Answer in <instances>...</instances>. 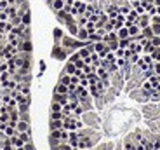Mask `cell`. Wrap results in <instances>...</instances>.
<instances>
[{
	"label": "cell",
	"mask_w": 160,
	"mask_h": 150,
	"mask_svg": "<svg viewBox=\"0 0 160 150\" xmlns=\"http://www.w3.org/2000/svg\"><path fill=\"white\" fill-rule=\"evenodd\" d=\"M87 80H89V86H91V84H98L101 79L98 77L96 72H92V74H87Z\"/></svg>",
	"instance_id": "cell-10"
},
{
	"label": "cell",
	"mask_w": 160,
	"mask_h": 150,
	"mask_svg": "<svg viewBox=\"0 0 160 150\" xmlns=\"http://www.w3.org/2000/svg\"><path fill=\"white\" fill-rule=\"evenodd\" d=\"M30 134H31V131H30V129H28V131H24V133H18V136H19V138L23 140V141H24V143L31 141V136H30Z\"/></svg>",
	"instance_id": "cell-16"
},
{
	"label": "cell",
	"mask_w": 160,
	"mask_h": 150,
	"mask_svg": "<svg viewBox=\"0 0 160 150\" xmlns=\"http://www.w3.org/2000/svg\"><path fill=\"white\" fill-rule=\"evenodd\" d=\"M30 129V122H26V120H18V126H16V131L18 133H24Z\"/></svg>",
	"instance_id": "cell-5"
},
{
	"label": "cell",
	"mask_w": 160,
	"mask_h": 150,
	"mask_svg": "<svg viewBox=\"0 0 160 150\" xmlns=\"http://www.w3.org/2000/svg\"><path fill=\"white\" fill-rule=\"evenodd\" d=\"M159 84H160V75H159Z\"/></svg>",
	"instance_id": "cell-58"
},
{
	"label": "cell",
	"mask_w": 160,
	"mask_h": 150,
	"mask_svg": "<svg viewBox=\"0 0 160 150\" xmlns=\"http://www.w3.org/2000/svg\"><path fill=\"white\" fill-rule=\"evenodd\" d=\"M146 2H153V0H146Z\"/></svg>",
	"instance_id": "cell-59"
},
{
	"label": "cell",
	"mask_w": 160,
	"mask_h": 150,
	"mask_svg": "<svg viewBox=\"0 0 160 150\" xmlns=\"http://www.w3.org/2000/svg\"><path fill=\"white\" fill-rule=\"evenodd\" d=\"M54 35H56V38H61V32L59 30H54Z\"/></svg>",
	"instance_id": "cell-51"
},
{
	"label": "cell",
	"mask_w": 160,
	"mask_h": 150,
	"mask_svg": "<svg viewBox=\"0 0 160 150\" xmlns=\"http://www.w3.org/2000/svg\"><path fill=\"white\" fill-rule=\"evenodd\" d=\"M59 82L61 84H64V86H70L71 84V75H68V74H61V79H59Z\"/></svg>",
	"instance_id": "cell-14"
},
{
	"label": "cell",
	"mask_w": 160,
	"mask_h": 150,
	"mask_svg": "<svg viewBox=\"0 0 160 150\" xmlns=\"http://www.w3.org/2000/svg\"><path fill=\"white\" fill-rule=\"evenodd\" d=\"M9 70V66H7V61H4L2 65H0V72H7Z\"/></svg>",
	"instance_id": "cell-48"
},
{
	"label": "cell",
	"mask_w": 160,
	"mask_h": 150,
	"mask_svg": "<svg viewBox=\"0 0 160 150\" xmlns=\"http://www.w3.org/2000/svg\"><path fill=\"white\" fill-rule=\"evenodd\" d=\"M9 14L5 12V11H0V21H9Z\"/></svg>",
	"instance_id": "cell-41"
},
{
	"label": "cell",
	"mask_w": 160,
	"mask_h": 150,
	"mask_svg": "<svg viewBox=\"0 0 160 150\" xmlns=\"http://www.w3.org/2000/svg\"><path fill=\"white\" fill-rule=\"evenodd\" d=\"M122 150H127V149H122Z\"/></svg>",
	"instance_id": "cell-61"
},
{
	"label": "cell",
	"mask_w": 160,
	"mask_h": 150,
	"mask_svg": "<svg viewBox=\"0 0 160 150\" xmlns=\"http://www.w3.org/2000/svg\"><path fill=\"white\" fill-rule=\"evenodd\" d=\"M63 128V120H51L49 122V129L52 131V129H61Z\"/></svg>",
	"instance_id": "cell-19"
},
{
	"label": "cell",
	"mask_w": 160,
	"mask_h": 150,
	"mask_svg": "<svg viewBox=\"0 0 160 150\" xmlns=\"http://www.w3.org/2000/svg\"><path fill=\"white\" fill-rule=\"evenodd\" d=\"M64 115L63 112H51V120H63Z\"/></svg>",
	"instance_id": "cell-27"
},
{
	"label": "cell",
	"mask_w": 160,
	"mask_h": 150,
	"mask_svg": "<svg viewBox=\"0 0 160 150\" xmlns=\"http://www.w3.org/2000/svg\"><path fill=\"white\" fill-rule=\"evenodd\" d=\"M84 113H85V108H84L82 105H77V107L73 108V117H79V119H80Z\"/></svg>",
	"instance_id": "cell-17"
},
{
	"label": "cell",
	"mask_w": 160,
	"mask_h": 150,
	"mask_svg": "<svg viewBox=\"0 0 160 150\" xmlns=\"http://www.w3.org/2000/svg\"><path fill=\"white\" fill-rule=\"evenodd\" d=\"M153 4H155V5L159 7V5H160V0H153Z\"/></svg>",
	"instance_id": "cell-53"
},
{
	"label": "cell",
	"mask_w": 160,
	"mask_h": 150,
	"mask_svg": "<svg viewBox=\"0 0 160 150\" xmlns=\"http://www.w3.org/2000/svg\"><path fill=\"white\" fill-rule=\"evenodd\" d=\"M79 86H82V87H89V80H87V75H85V74L82 75V77H80Z\"/></svg>",
	"instance_id": "cell-33"
},
{
	"label": "cell",
	"mask_w": 160,
	"mask_h": 150,
	"mask_svg": "<svg viewBox=\"0 0 160 150\" xmlns=\"http://www.w3.org/2000/svg\"><path fill=\"white\" fill-rule=\"evenodd\" d=\"M52 56L58 58V59H64V58H66V49H63V47H58V49H54Z\"/></svg>",
	"instance_id": "cell-7"
},
{
	"label": "cell",
	"mask_w": 160,
	"mask_h": 150,
	"mask_svg": "<svg viewBox=\"0 0 160 150\" xmlns=\"http://www.w3.org/2000/svg\"><path fill=\"white\" fill-rule=\"evenodd\" d=\"M45 70V63L44 61H40V72H44Z\"/></svg>",
	"instance_id": "cell-50"
},
{
	"label": "cell",
	"mask_w": 160,
	"mask_h": 150,
	"mask_svg": "<svg viewBox=\"0 0 160 150\" xmlns=\"http://www.w3.org/2000/svg\"><path fill=\"white\" fill-rule=\"evenodd\" d=\"M106 45H108L110 51H117V49H119V40H111V42H108Z\"/></svg>",
	"instance_id": "cell-32"
},
{
	"label": "cell",
	"mask_w": 160,
	"mask_h": 150,
	"mask_svg": "<svg viewBox=\"0 0 160 150\" xmlns=\"http://www.w3.org/2000/svg\"><path fill=\"white\" fill-rule=\"evenodd\" d=\"M136 25H138L141 30H143V28H146V26H150V25H151V18H150V16H148V14L144 12V14H141L139 18H138Z\"/></svg>",
	"instance_id": "cell-1"
},
{
	"label": "cell",
	"mask_w": 160,
	"mask_h": 150,
	"mask_svg": "<svg viewBox=\"0 0 160 150\" xmlns=\"http://www.w3.org/2000/svg\"><path fill=\"white\" fill-rule=\"evenodd\" d=\"M87 38H89V32L85 30V26H84V28H79V32H77V40L87 42Z\"/></svg>",
	"instance_id": "cell-3"
},
{
	"label": "cell",
	"mask_w": 160,
	"mask_h": 150,
	"mask_svg": "<svg viewBox=\"0 0 160 150\" xmlns=\"http://www.w3.org/2000/svg\"><path fill=\"white\" fill-rule=\"evenodd\" d=\"M139 33H141V28L136 25V23H134L132 26H129V35H131V37H136V35H139Z\"/></svg>",
	"instance_id": "cell-11"
},
{
	"label": "cell",
	"mask_w": 160,
	"mask_h": 150,
	"mask_svg": "<svg viewBox=\"0 0 160 150\" xmlns=\"http://www.w3.org/2000/svg\"><path fill=\"white\" fill-rule=\"evenodd\" d=\"M54 93H58V94H68V86H64V84L58 82V86H56Z\"/></svg>",
	"instance_id": "cell-9"
},
{
	"label": "cell",
	"mask_w": 160,
	"mask_h": 150,
	"mask_svg": "<svg viewBox=\"0 0 160 150\" xmlns=\"http://www.w3.org/2000/svg\"><path fill=\"white\" fill-rule=\"evenodd\" d=\"M87 21H89V19L85 18V16H79V18L75 19V23H77V26H79V28H84V26L87 25Z\"/></svg>",
	"instance_id": "cell-23"
},
{
	"label": "cell",
	"mask_w": 160,
	"mask_h": 150,
	"mask_svg": "<svg viewBox=\"0 0 160 150\" xmlns=\"http://www.w3.org/2000/svg\"><path fill=\"white\" fill-rule=\"evenodd\" d=\"M139 59H141V54H138V53H132V56L129 58V63H131V65H136Z\"/></svg>",
	"instance_id": "cell-30"
},
{
	"label": "cell",
	"mask_w": 160,
	"mask_h": 150,
	"mask_svg": "<svg viewBox=\"0 0 160 150\" xmlns=\"http://www.w3.org/2000/svg\"><path fill=\"white\" fill-rule=\"evenodd\" d=\"M85 30H87L89 33H94V32H96V23H91V21H87V25H85Z\"/></svg>",
	"instance_id": "cell-31"
},
{
	"label": "cell",
	"mask_w": 160,
	"mask_h": 150,
	"mask_svg": "<svg viewBox=\"0 0 160 150\" xmlns=\"http://www.w3.org/2000/svg\"><path fill=\"white\" fill-rule=\"evenodd\" d=\"M141 35H143V37H146V38H151V37H153L151 25H150V26H146V28H143V30H141Z\"/></svg>",
	"instance_id": "cell-18"
},
{
	"label": "cell",
	"mask_w": 160,
	"mask_h": 150,
	"mask_svg": "<svg viewBox=\"0 0 160 150\" xmlns=\"http://www.w3.org/2000/svg\"><path fill=\"white\" fill-rule=\"evenodd\" d=\"M12 28H14V25H12L11 21H7V23H5V28H4V33H5V35H7V33H11V32H12Z\"/></svg>",
	"instance_id": "cell-36"
},
{
	"label": "cell",
	"mask_w": 160,
	"mask_h": 150,
	"mask_svg": "<svg viewBox=\"0 0 160 150\" xmlns=\"http://www.w3.org/2000/svg\"><path fill=\"white\" fill-rule=\"evenodd\" d=\"M52 9H54L56 12L63 11V9H64V0H54V2H52Z\"/></svg>",
	"instance_id": "cell-8"
},
{
	"label": "cell",
	"mask_w": 160,
	"mask_h": 150,
	"mask_svg": "<svg viewBox=\"0 0 160 150\" xmlns=\"http://www.w3.org/2000/svg\"><path fill=\"white\" fill-rule=\"evenodd\" d=\"M11 141H12V145H14V149H16V150H18V149H23V147H24V141L21 140L18 134L11 136Z\"/></svg>",
	"instance_id": "cell-4"
},
{
	"label": "cell",
	"mask_w": 160,
	"mask_h": 150,
	"mask_svg": "<svg viewBox=\"0 0 160 150\" xmlns=\"http://www.w3.org/2000/svg\"><path fill=\"white\" fill-rule=\"evenodd\" d=\"M129 44H131V38H119V47L122 49H127Z\"/></svg>",
	"instance_id": "cell-25"
},
{
	"label": "cell",
	"mask_w": 160,
	"mask_h": 150,
	"mask_svg": "<svg viewBox=\"0 0 160 150\" xmlns=\"http://www.w3.org/2000/svg\"><path fill=\"white\" fill-rule=\"evenodd\" d=\"M4 134H5L7 138H11V136H14V134H18V131H16V128H12V126H7V128L4 129Z\"/></svg>",
	"instance_id": "cell-21"
},
{
	"label": "cell",
	"mask_w": 160,
	"mask_h": 150,
	"mask_svg": "<svg viewBox=\"0 0 160 150\" xmlns=\"http://www.w3.org/2000/svg\"><path fill=\"white\" fill-rule=\"evenodd\" d=\"M9 79H11V74H9V70H7V72H0V84L7 82Z\"/></svg>",
	"instance_id": "cell-29"
},
{
	"label": "cell",
	"mask_w": 160,
	"mask_h": 150,
	"mask_svg": "<svg viewBox=\"0 0 160 150\" xmlns=\"http://www.w3.org/2000/svg\"><path fill=\"white\" fill-rule=\"evenodd\" d=\"M104 49H108V45H106L103 40H99V42H94V51H96V53H101V51H104Z\"/></svg>",
	"instance_id": "cell-15"
},
{
	"label": "cell",
	"mask_w": 160,
	"mask_h": 150,
	"mask_svg": "<svg viewBox=\"0 0 160 150\" xmlns=\"http://www.w3.org/2000/svg\"><path fill=\"white\" fill-rule=\"evenodd\" d=\"M153 70H155V75H160V61L153 63Z\"/></svg>",
	"instance_id": "cell-42"
},
{
	"label": "cell",
	"mask_w": 160,
	"mask_h": 150,
	"mask_svg": "<svg viewBox=\"0 0 160 150\" xmlns=\"http://www.w3.org/2000/svg\"><path fill=\"white\" fill-rule=\"evenodd\" d=\"M30 21H31V16H30V11H26L23 16H21V25L24 26H30Z\"/></svg>",
	"instance_id": "cell-13"
},
{
	"label": "cell",
	"mask_w": 160,
	"mask_h": 150,
	"mask_svg": "<svg viewBox=\"0 0 160 150\" xmlns=\"http://www.w3.org/2000/svg\"><path fill=\"white\" fill-rule=\"evenodd\" d=\"M0 150H2V141H0Z\"/></svg>",
	"instance_id": "cell-57"
},
{
	"label": "cell",
	"mask_w": 160,
	"mask_h": 150,
	"mask_svg": "<svg viewBox=\"0 0 160 150\" xmlns=\"http://www.w3.org/2000/svg\"><path fill=\"white\" fill-rule=\"evenodd\" d=\"M9 7V2L7 0H0V11H5Z\"/></svg>",
	"instance_id": "cell-43"
},
{
	"label": "cell",
	"mask_w": 160,
	"mask_h": 150,
	"mask_svg": "<svg viewBox=\"0 0 160 150\" xmlns=\"http://www.w3.org/2000/svg\"><path fill=\"white\" fill-rule=\"evenodd\" d=\"M84 65H85V63H84V59H82V58H80V59H77V61H75V66H77V68H80V70H82V68H84Z\"/></svg>",
	"instance_id": "cell-46"
},
{
	"label": "cell",
	"mask_w": 160,
	"mask_h": 150,
	"mask_svg": "<svg viewBox=\"0 0 160 150\" xmlns=\"http://www.w3.org/2000/svg\"><path fill=\"white\" fill-rule=\"evenodd\" d=\"M85 128V122H82V119H75V129L80 131V129H84Z\"/></svg>",
	"instance_id": "cell-34"
},
{
	"label": "cell",
	"mask_w": 160,
	"mask_h": 150,
	"mask_svg": "<svg viewBox=\"0 0 160 150\" xmlns=\"http://www.w3.org/2000/svg\"><path fill=\"white\" fill-rule=\"evenodd\" d=\"M134 11H136V12H138V14H144V7H143V5H139V7H136V9H134Z\"/></svg>",
	"instance_id": "cell-49"
},
{
	"label": "cell",
	"mask_w": 160,
	"mask_h": 150,
	"mask_svg": "<svg viewBox=\"0 0 160 150\" xmlns=\"http://www.w3.org/2000/svg\"><path fill=\"white\" fill-rule=\"evenodd\" d=\"M5 12L9 14V18H14V16H18V7H16V5H9V7L5 9Z\"/></svg>",
	"instance_id": "cell-20"
},
{
	"label": "cell",
	"mask_w": 160,
	"mask_h": 150,
	"mask_svg": "<svg viewBox=\"0 0 160 150\" xmlns=\"http://www.w3.org/2000/svg\"><path fill=\"white\" fill-rule=\"evenodd\" d=\"M151 30H153V35H160V25L159 23H151Z\"/></svg>",
	"instance_id": "cell-38"
},
{
	"label": "cell",
	"mask_w": 160,
	"mask_h": 150,
	"mask_svg": "<svg viewBox=\"0 0 160 150\" xmlns=\"http://www.w3.org/2000/svg\"><path fill=\"white\" fill-rule=\"evenodd\" d=\"M77 59H80V54H79V51H77V53H73V54L70 56V61H71V63H75Z\"/></svg>",
	"instance_id": "cell-45"
},
{
	"label": "cell",
	"mask_w": 160,
	"mask_h": 150,
	"mask_svg": "<svg viewBox=\"0 0 160 150\" xmlns=\"http://www.w3.org/2000/svg\"><path fill=\"white\" fill-rule=\"evenodd\" d=\"M28 107H30V105H26V103H24V105H18V112H19V113L28 112Z\"/></svg>",
	"instance_id": "cell-40"
},
{
	"label": "cell",
	"mask_w": 160,
	"mask_h": 150,
	"mask_svg": "<svg viewBox=\"0 0 160 150\" xmlns=\"http://www.w3.org/2000/svg\"><path fill=\"white\" fill-rule=\"evenodd\" d=\"M157 14H159V16H160V5H159V7H157Z\"/></svg>",
	"instance_id": "cell-55"
},
{
	"label": "cell",
	"mask_w": 160,
	"mask_h": 150,
	"mask_svg": "<svg viewBox=\"0 0 160 150\" xmlns=\"http://www.w3.org/2000/svg\"><path fill=\"white\" fill-rule=\"evenodd\" d=\"M117 35H119V38H129L131 37V35H129V28L122 26L120 30H117Z\"/></svg>",
	"instance_id": "cell-12"
},
{
	"label": "cell",
	"mask_w": 160,
	"mask_h": 150,
	"mask_svg": "<svg viewBox=\"0 0 160 150\" xmlns=\"http://www.w3.org/2000/svg\"><path fill=\"white\" fill-rule=\"evenodd\" d=\"M9 2V5H16V0H7Z\"/></svg>",
	"instance_id": "cell-52"
},
{
	"label": "cell",
	"mask_w": 160,
	"mask_h": 150,
	"mask_svg": "<svg viewBox=\"0 0 160 150\" xmlns=\"http://www.w3.org/2000/svg\"><path fill=\"white\" fill-rule=\"evenodd\" d=\"M0 120L7 124V122H9V112H7V113H0Z\"/></svg>",
	"instance_id": "cell-44"
},
{
	"label": "cell",
	"mask_w": 160,
	"mask_h": 150,
	"mask_svg": "<svg viewBox=\"0 0 160 150\" xmlns=\"http://www.w3.org/2000/svg\"><path fill=\"white\" fill-rule=\"evenodd\" d=\"M104 59H106L108 63H115V61H117V56H115V53H113V51H108V54L104 56Z\"/></svg>",
	"instance_id": "cell-28"
},
{
	"label": "cell",
	"mask_w": 160,
	"mask_h": 150,
	"mask_svg": "<svg viewBox=\"0 0 160 150\" xmlns=\"http://www.w3.org/2000/svg\"><path fill=\"white\" fill-rule=\"evenodd\" d=\"M79 82H80V77H77V75H71V84L79 86Z\"/></svg>",
	"instance_id": "cell-47"
},
{
	"label": "cell",
	"mask_w": 160,
	"mask_h": 150,
	"mask_svg": "<svg viewBox=\"0 0 160 150\" xmlns=\"http://www.w3.org/2000/svg\"><path fill=\"white\" fill-rule=\"evenodd\" d=\"M75 70H77V66H75V63H71V61H68L66 65H64V74H68V75H73L75 74Z\"/></svg>",
	"instance_id": "cell-6"
},
{
	"label": "cell",
	"mask_w": 160,
	"mask_h": 150,
	"mask_svg": "<svg viewBox=\"0 0 160 150\" xmlns=\"http://www.w3.org/2000/svg\"><path fill=\"white\" fill-rule=\"evenodd\" d=\"M99 40H103V37H99L96 32L94 33H89V38H87V42H91V44H94V42H99Z\"/></svg>",
	"instance_id": "cell-24"
},
{
	"label": "cell",
	"mask_w": 160,
	"mask_h": 150,
	"mask_svg": "<svg viewBox=\"0 0 160 150\" xmlns=\"http://www.w3.org/2000/svg\"><path fill=\"white\" fill-rule=\"evenodd\" d=\"M141 59H143V61H144L148 66H153V63H155V61H153V58H151V54H144V53H143Z\"/></svg>",
	"instance_id": "cell-22"
},
{
	"label": "cell",
	"mask_w": 160,
	"mask_h": 150,
	"mask_svg": "<svg viewBox=\"0 0 160 150\" xmlns=\"http://www.w3.org/2000/svg\"><path fill=\"white\" fill-rule=\"evenodd\" d=\"M150 42H151V45H155V47H160V37H159V35H153V37L150 38Z\"/></svg>",
	"instance_id": "cell-35"
},
{
	"label": "cell",
	"mask_w": 160,
	"mask_h": 150,
	"mask_svg": "<svg viewBox=\"0 0 160 150\" xmlns=\"http://www.w3.org/2000/svg\"><path fill=\"white\" fill-rule=\"evenodd\" d=\"M157 110H159V112H160V101H159V103H157Z\"/></svg>",
	"instance_id": "cell-54"
},
{
	"label": "cell",
	"mask_w": 160,
	"mask_h": 150,
	"mask_svg": "<svg viewBox=\"0 0 160 150\" xmlns=\"http://www.w3.org/2000/svg\"><path fill=\"white\" fill-rule=\"evenodd\" d=\"M52 101H58V103H61L63 107L70 101L68 100V94H58V93H54V96H52Z\"/></svg>",
	"instance_id": "cell-2"
},
{
	"label": "cell",
	"mask_w": 160,
	"mask_h": 150,
	"mask_svg": "<svg viewBox=\"0 0 160 150\" xmlns=\"http://www.w3.org/2000/svg\"><path fill=\"white\" fill-rule=\"evenodd\" d=\"M148 80L151 82V86H153V87H157V86H159V75H151Z\"/></svg>",
	"instance_id": "cell-37"
},
{
	"label": "cell",
	"mask_w": 160,
	"mask_h": 150,
	"mask_svg": "<svg viewBox=\"0 0 160 150\" xmlns=\"http://www.w3.org/2000/svg\"><path fill=\"white\" fill-rule=\"evenodd\" d=\"M63 110V105L58 103V101H52L51 103V112H61Z\"/></svg>",
	"instance_id": "cell-26"
},
{
	"label": "cell",
	"mask_w": 160,
	"mask_h": 150,
	"mask_svg": "<svg viewBox=\"0 0 160 150\" xmlns=\"http://www.w3.org/2000/svg\"><path fill=\"white\" fill-rule=\"evenodd\" d=\"M9 21H11L14 26H19V25H21V16H14V18H11Z\"/></svg>",
	"instance_id": "cell-39"
},
{
	"label": "cell",
	"mask_w": 160,
	"mask_h": 150,
	"mask_svg": "<svg viewBox=\"0 0 160 150\" xmlns=\"http://www.w3.org/2000/svg\"><path fill=\"white\" fill-rule=\"evenodd\" d=\"M70 150H80V149H73V147H71V149H70Z\"/></svg>",
	"instance_id": "cell-56"
},
{
	"label": "cell",
	"mask_w": 160,
	"mask_h": 150,
	"mask_svg": "<svg viewBox=\"0 0 160 150\" xmlns=\"http://www.w3.org/2000/svg\"><path fill=\"white\" fill-rule=\"evenodd\" d=\"M159 133H160V126H159Z\"/></svg>",
	"instance_id": "cell-60"
}]
</instances>
